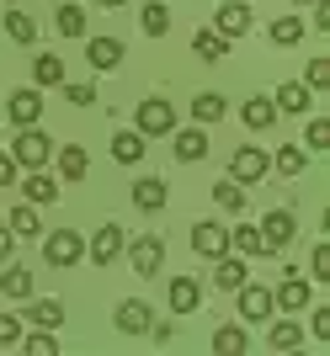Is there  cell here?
I'll return each instance as SVG.
<instances>
[{"instance_id": "1", "label": "cell", "mask_w": 330, "mask_h": 356, "mask_svg": "<svg viewBox=\"0 0 330 356\" xmlns=\"http://www.w3.org/2000/svg\"><path fill=\"white\" fill-rule=\"evenodd\" d=\"M11 160H16V170H43V165L54 160V144H48V134H38V122H32V128H16Z\"/></svg>"}, {"instance_id": "2", "label": "cell", "mask_w": 330, "mask_h": 356, "mask_svg": "<svg viewBox=\"0 0 330 356\" xmlns=\"http://www.w3.org/2000/svg\"><path fill=\"white\" fill-rule=\"evenodd\" d=\"M134 128L144 138H165L171 128H176V106L165 102V96H150V102H139V112H134Z\"/></svg>"}, {"instance_id": "3", "label": "cell", "mask_w": 330, "mask_h": 356, "mask_svg": "<svg viewBox=\"0 0 330 356\" xmlns=\"http://www.w3.org/2000/svg\"><path fill=\"white\" fill-rule=\"evenodd\" d=\"M256 229H261V239H267V255H283L288 245H293V234H299V218H293V208H272Z\"/></svg>"}, {"instance_id": "4", "label": "cell", "mask_w": 330, "mask_h": 356, "mask_svg": "<svg viewBox=\"0 0 330 356\" xmlns=\"http://www.w3.org/2000/svg\"><path fill=\"white\" fill-rule=\"evenodd\" d=\"M123 250H128L139 277H160V266H165V239L160 234H139L134 245H123Z\"/></svg>"}, {"instance_id": "5", "label": "cell", "mask_w": 330, "mask_h": 356, "mask_svg": "<svg viewBox=\"0 0 330 356\" xmlns=\"http://www.w3.org/2000/svg\"><path fill=\"white\" fill-rule=\"evenodd\" d=\"M80 255H86V239H80L75 229H54V234L43 239V261L48 266H75Z\"/></svg>"}, {"instance_id": "6", "label": "cell", "mask_w": 330, "mask_h": 356, "mask_svg": "<svg viewBox=\"0 0 330 356\" xmlns=\"http://www.w3.org/2000/svg\"><path fill=\"white\" fill-rule=\"evenodd\" d=\"M123 245H128V234H123L118 223H102V229L86 239V255L96 261V266H112V261L123 255Z\"/></svg>"}, {"instance_id": "7", "label": "cell", "mask_w": 330, "mask_h": 356, "mask_svg": "<svg viewBox=\"0 0 330 356\" xmlns=\"http://www.w3.org/2000/svg\"><path fill=\"white\" fill-rule=\"evenodd\" d=\"M6 118H11L16 128H32V122L43 118V90H38V86L11 90V96H6Z\"/></svg>"}, {"instance_id": "8", "label": "cell", "mask_w": 330, "mask_h": 356, "mask_svg": "<svg viewBox=\"0 0 330 356\" xmlns=\"http://www.w3.org/2000/svg\"><path fill=\"white\" fill-rule=\"evenodd\" d=\"M192 250L203 255V261H219V255H229V229L224 223H192Z\"/></svg>"}, {"instance_id": "9", "label": "cell", "mask_w": 330, "mask_h": 356, "mask_svg": "<svg viewBox=\"0 0 330 356\" xmlns=\"http://www.w3.org/2000/svg\"><path fill=\"white\" fill-rule=\"evenodd\" d=\"M112 325H118V335H144V330L155 325V314H150L144 298H123L118 314H112Z\"/></svg>"}, {"instance_id": "10", "label": "cell", "mask_w": 330, "mask_h": 356, "mask_svg": "<svg viewBox=\"0 0 330 356\" xmlns=\"http://www.w3.org/2000/svg\"><path fill=\"white\" fill-rule=\"evenodd\" d=\"M235 293H240V319H245V325H261V319H272V287L240 282Z\"/></svg>"}, {"instance_id": "11", "label": "cell", "mask_w": 330, "mask_h": 356, "mask_svg": "<svg viewBox=\"0 0 330 356\" xmlns=\"http://www.w3.org/2000/svg\"><path fill=\"white\" fill-rule=\"evenodd\" d=\"M267 170H272V160L261 149H235V160H229V181H240V186H256Z\"/></svg>"}, {"instance_id": "12", "label": "cell", "mask_w": 330, "mask_h": 356, "mask_svg": "<svg viewBox=\"0 0 330 356\" xmlns=\"http://www.w3.org/2000/svg\"><path fill=\"white\" fill-rule=\"evenodd\" d=\"M309 303H315V293H309V282H304V277H293V271L283 277V287H272V309L299 314V309H309Z\"/></svg>"}, {"instance_id": "13", "label": "cell", "mask_w": 330, "mask_h": 356, "mask_svg": "<svg viewBox=\"0 0 330 356\" xmlns=\"http://www.w3.org/2000/svg\"><path fill=\"white\" fill-rule=\"evenodd\" d=\"M213 32H224V38H245V32H251V6H245V0H224L219 16H213Z\"/></svg>"}, {"instance_id": "14", "label": "cell", "mask_w": 330, "mask_h": 356, "mask_svg": "<svg viewBox=\"0 0 330 356\" xmlns=\"http://www.w3.org/2000/svg\"><path fill=\"white\" fill-rule=\"evenodd\" d=\"M165 202H171V186H165L160 176H139L134 181V208L139 213H160Z\"/></svg>"}, {"instance_id": "15", "label": "cell", "mask_w": 330, "mask_h": 356, "mask_svg": "<svg viewBox=\"0 0 330 356\" xmlns=\"http://www.w3.org/2000/svg\"><path fill=\"white\" fill-rule=\"evenodd\" d=\"M171 138H176V160L181 165L208 160V134H203V128H171Z\"/></svg>"}, {"instance_id": "16", "label": "cell", "mask_w": 330, "mask_h": 356, "mask_svg": "<svg viewBox=\"0 0 330 356\" xmlns=\"http://www.w3.org/2000/svg\"><path fill=\"white\" fill-rule=\"evenodd\" d=\"M171 314H197L203 309V287H197V277H171Z\"/></svg>"}, {"instance_id": "17", "label": "cell", "mask_w": 330, "mask_h": 356, "mask_svg": "<svg viewBox=\"0 0 330 356\" xmlns=\"http://www.w3.org/2000/svg\"><path fill=\"white\" fill-rule=\"evenodd\" d=\"M240 118H245V128H251V134H267L272 122H277V106H272V96H245Z\"/></svg>"}, {"instance_id": "18", "label": "cell", "mask_w": 330, "mask_h": 356, "mask_svg": "<svg viewBox=\"0 0 330 356\" xmlns=\"http://www.w3.org/2000/svg\"><path fill=\"white\" fill-rule=\"evenodd\" d=\"M22 197L38 202V208H48V202L59 197V181L48 176V170H27V176H22Z\"/></svg>"}, {"instance_id": "19", "label": "cell", "mask_w": 330, "mask_h": 356, "mask_svg": "<svg viewBox=\"0 0 330 356\" xmlns=\"http://www.w3.org/2000/svg\"><path fill=\"white\" fill-rule=\"evenodd\" d=\"M86 59H91V70H118L123 64V38H91Z\"/></svg>"}, {"instance_id": "20", "label": "cell", "mask_w": 330, "mask_h": 356, "mask_svg": "<svg viewBox=\"0 0 330 356\" xmlns=\"http://www.w3.org/2000/svg\"><path fill=\"white\" fill-rule=\"evenodd\" d=\"M144 144H150V138L139 134V128H123V134H112V160L118 165H139L144 160Z\"/></svg>"}, {"instance_id": "21", "label": "cell", "mask_w": 330, "mask_h": 356, "mask_svg": "<svg viewBox=\"0 0 330 356\" xmlns=\"http://www.w3.org/2000/svg\"><path fill=\"white\" fill-rule=\"evenodd\" d=\"M309 96H315V90L304 86V80H288V86H277L272 106H277V112H293V118H299V112H309Z\"/></svg>"}, {"instance_id": "22", "label": "cell", "mask_w": 330, "mask_h": 356, "mask_svg": "<svg viewBox=\"0 0 330 356\" xmlns=\"http://www.w3.org/2000/svg\"><path fill=\"white\" fill-rule=\"evenodd\" d=\"M54 165H59L64 181H86V170H91V160H86V149H80V144H64L59 154H54Z\"/></svg>"}, {"instance_id": "23", "label": "cell", "mask_w": 330, "mask_h": 356, "mask_svg": "<svg viewBox=\"0 0 330 356\" xmlns=\"http://www.w3.org/2000/svg\"><path fill=\"white\" fill-rule=\"evenodd\" d=\"M192 54H197V59H208V64H219L229 54V38H224V32H213V27H203L192 38Z\"/></svg>"}, {"instance_id": "24", "label": "cell", "mask_w": 330, "mask_h": 356, "mask_svg": "<svg viewBox=\"0 0 330 356\" xmlns=\"http://www.w3.org/2000/svg\"><path fill=\"white\" fill-rule=\"evenodd\" d=\"M27 319L38 330H59L64 325V303H54V298H32V303H27Z\"/></svg>"}, {"instance_id": "25", "label": "cell", "mask_w": 330, "mask_h": 356, "mask_svg": "<svg viewBox=\"0 0 330 356\" xmlns=\"http://www.w3.org/2000/svg\"><path fill=\"white\" fill-rule=\"evenodd\" d=\"M0 293H6V298H16V303H27V298H32V271H27V266H11V261H6Z\"/></svg>"}, {"instance_id": "26", "label": "cell", "mask_w": 330, "mask_h": 356, "mask_svg": "<svg viewBox=\"0 0 330 356\" xmlns=\"http://www.w3.org/2000/svg\"><path fill=\"white\" fill-rule=\"evenodd\" d=\"M32 86H64V59L59 54H38V64H32Z\"/></svg>"}, {"instance_id": "27", "label": "cell", "mask_w": 330, "mask_h": 356, "mask_svg": "<svg viewBox=\"0 0 330 356\" xmlns=\"http://www.w3.org/2000/svg\"><path fill=\"white\" fill-rule=\"evenodd\" d=\"M6 38H11V43H22V48L38 43V22H32L27 11H16V6H11V11H6Z\"/></svg>"}, {"instance_id": "28", "label": "cell", "mask_w": 330, "mask_h": 356, "mask_svg": "<svg viewBox=\"0 0 330 356\" xmlns=\"http://www.w3.org/2000/svg\"><path fill=\"white\" fill-rule=\"evenodd\" d=\"M6 229H11L16 239H32V234H43V218H38V208H11V218H6Z\"/></svg>"}, {"instance_id": "29", "label": "cell", "mask_w": 330, "mask_h": 356, "mask_svg": "<svg viewBox=\"0 0 330 356\" xmlns=\"http://www.w3.org/2000/svg\"><path fill=\"white\" fill-rule=\"evenodd\" d=\"M54 27H59L64 38H86V11H80L75 0H64L59 11H54Z\"/></svg>"}, {"instance_id": "30", "label": "cell", "mask_w": 330, "mask_h": 356, "mask_svg": "<svg viewBox=\"0 0 330 356\" xmlns=\"http://www.w3.org/2000/svg\"><path fill=\"white\" fill-rule=\"evenodd\" d=\"M229 250H240V255H267V239H261V229H256V223H240V229L229 234Z\"/></svg>"}, {"instance_id": "31", "label": "cell", "mask_w": 330, "mask_h": 356, "mask_svg": "<svg viewBox=\"0 0 330 356\" xmlns=\"http://www.w3.org/2000/svg\"><path fill=\"white\" fill-rule=\"evenodd\" d=\"M267 346H272V351H299V346H304V330L293 325V319H277L272 335H267Z\"/></svg>"}, {"instance_id": "32", "label": "cell", "mask_w": 330, "mask_h": 356, "mask_svg": "<svg viewBox=\"0 0 330 356\" xmlns=\"http://www.w3.org/2000/svg\"><path fill=\"white\" fill-rule=\"evenodd\" d=\"M245 346H251V341H245V325H224V330H213V351H219V356H240Z\"/></svg>"}, {"instance_id": "33", "label": "cell", "mask_w": 330, "mask_h": 356, "mask_svg": "<svg viewBox=\"0 0 330 356\" xmlns=\"http://www.w3.org/2000/svg\"><path fill=\"white\" fill-rule=\"evenodd\" d=\"M139 27L150 32V38H165V32H171V11H165L160 0H150V6L139 11Z\"/></svg>"}, {"instance_id": "34", "label": "cell", "mask_w": 330, "mask_h": 356, "mask_svg": "<svg viewBox=\"0 0 330 356\" xmlns=\"http://www.w3.org/2000/svg\"><path fill=\"white\" fill-rule=\"evenodd\" d=\"M272 43H277V48H299V43H304V22H299V16L272 22Z\"/></svg>"}, {"instance_id": "35", "label": "cell", "mask_w": 330, "mask_h": 356, "mask_svg": "<svg viewBox=\"0 0 330 356\" xmlns=\"http://www.w3.org/2000/svg\"><path fill=\"white\" fill-rule=\"evenodd\" d=\"M192 118L197 122H219L224 118V96H219V90H203V96L192 102Z\"/></svg>"}, {"instance_id": "36", "label": "cell", "mask_w": 330, "mask_h": 356, "mask_svg": "<svg viewBox=\"0 0 330 356\" xmlns=\"http://www.w3.org/2000/svg\"><path fill=\"white\" fill-rule=\"evenodd\" d=\"M213 202H219L224 213H240L245 208V186L240 181H219V186H213Z\"/></svg>"}, {"instance_id": "37", "label": "cell", "mask_w": 330, "mask_h": 356, "mask_svg": "<svg viewBox=\"0 0 330 356\" xmlns=\"http://www.w3.org/2000/svg\"><path fill=\"white\" fill-rule=\"evenodd\" d=\"M272 165H277V176H304V149L299 144H283L277 154H272Z\"/></svg>"}, {"instance_id": "38", "label": "cell", "mask_w": 330, "mask_h": 356, "mask_svg": "<svg viewBox=\"0 0 330 356\" xmlns=\"http://www.w3.org/2000/svg\"><path fill=\"white\" fill-rule=\"evenodd\" d=\"M213 282L224 287V293H235V287L245 282V261H229V255H219V271H213Z\"/></svg>"}, {"instance_id": "39", "label": "cell", "mask_w": 330, "mask_h": 356, "mask_svg": "<svg viewBox=\"0 0 330 356\" xmlns=\"http://www.w3.org/2000/svg\"><path fill=\"white\" fill-rule=\"evenodd\" d=\"M22 351L27 356H59V341L48 330H38V335H22Z\"/></svg>"}, {"instance_id": "40", "label": "cell", "mask_w": 330, "mask_h": 356, "mask_svg": "<svg viewBox=\"0 0 330 356\" xmlns=\"http://www.w3.org/2000/svg\"><path fill=\"white\" fill-rule=\"evenodd\" d=\"M304 86L309 90H330V59H309L304 64Z\"/></svg>"}, {"instance_id": "41", "label": "cell", "mask_w": 330, "mask_h": 356, "mask_svg": "<svg viewBox=\"0 0 330 356\" xmlns=\"http://www.w3.org/2000/svg\"><path fill=\"white\" fill-rule=\"evenodd\" d=\"M11 346H22V319H16V314H0V351H11Z\"/></svg>"}, {"instance_id": "42", "label": "cell", "mask_w": 330, "mask_h": 356, "mask_svg": "<svg viewBox=\"0 0 330 356\" xmlns=\"http://www.w3.org/2000/svg\"><path fill=\"white\" fill-rule=\"evenodd\" d=\"M64 96H70V106H91V102H96V86H91V80H70Z\"/></svg>"}, {"instance_id": "43", "label": "cell", "mask_w": 330, "mask_h": 356, "mask_svg": "<svg viewBox=\"0 0 330 356\" xmlns=\"http://www.w3.org/2000/svg\"><path fill=\"white\" fill-rule=\"evenodd\" d=\"M304 144H309V149H330V122L315 118L309 128H304Z\"/></svg>"}, {"instance_id": "44", "label": "cell", "mask_w": 330, "mask_h": 356, "mask_svg": "<svg viewBox=\"0 0 330 356\" xmlns=\"http://www.w3.org/2000/svg\"><path fill=\"white\" fill-rule=\"evenodd\" d=\"M304 335H315V341H330V309H325V303L315 309V319H309V330H304Z\"/></svg>"}, {"instance_id": "45", "label": "cell", "mask_w": 330, "mask_h": 356, "mask_svg": "<svg viewBox=\"0 0 330 356\" xmlns=\"http://www.w3.org/2000/svg\"><path fill=\"white\" fill-rule=\"evenodd\" d=\"M309 271H315L320 282H330V245H315V255H309Z\"/></svg>"}, {"instance_id": "46", "label": "cell", "mask_w": 330, "mask_h": 356, "mask_svg": "<svg viewBox=\"0 0 330 356\" xmlns=\"http://www.w3.org/2000/svg\"><path fill=\"white\" fill-rule=\"evenodd\" d=\"M16 181V160H11V149H0V186H11Z\"/></svg>"}, {"instance_id": "47", "label": "cell", "mask_w": 330, "mask_h": 356, "mask_svg": "<svg viewBox=\"0 0 330 356\" xmlns=\"http://www.w3.org/2000/svg\"><path fill=\"white\" fill-rule=\"evenodd\" d=\"M144 335H150L155 346H171V335H176V330H171V325H150V330H144Z\"/></svg>"}, {"instance_id": "48", "label": "cell", "mask_w": 330, "mask_h": 356, "mask_svg": "<svg viewBox=\"0 0 330 356\" xmlns=\"http://www.w3.org/2000/svg\"><path fill=\"white\" fill-rule=\"evenodd\" d=\"M11 245H16V234H11V229H6V223H0V266L11 261Z\"/></svg>"}, {"instance_id": "49", "label": "cell", "mask_w": 330, "mask_h": 356, "mask_svg": "<svg viewBox=\"0 0 330 356\" xmlns=\"http://www.w3.org/2000/svg\"><path fill=\"white\" fill-rule=\"evenodd\" d=\"M315 27L330 32V0H315Z\"/></svg>"}, {"instance_id": "50", "label": "cell", "mask_w": 330, "mask_h": 356, "mask_svg": "<svg viewBox=\"0 0 330 356\" xmlns=\"http://www.w3.org/2000/svg\"><path fill=\"white\" fill-rule=\"evenodd\" d=\"M96 6H102V11H118V6H123V0H96Z\"/></svg>"}, {"instance_id": "51", "label": "cell", "mask_w": 330, "mask_h": 356, "mask_svg": "<svg viewBox=\"0 0 330 356\" xmlns=\"http://www.w3.org/2000/svg\"><path fill=\"white\" fill-rule=\"evenodd\" d=\"M293 6H315V0H293Z\"/></svg>"}, {"instance_id": "52", "label": "cell", "mask_w": 330, "mask_h": 356, "mask_svg": "<svg viewBox=\"0 0 330 356\" xmlns=\"http://www.w3.org/2000/svg\"><path fill=\"white\" fill-rule=\"evenodd\" d=\"M11 6H16V0H11Z\"/></svg>"}]
</instances>
